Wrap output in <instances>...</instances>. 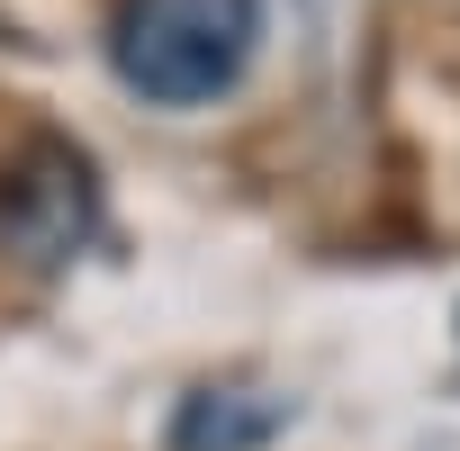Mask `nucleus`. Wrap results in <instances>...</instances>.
Masks as SVG:
<instances>
[{
	"instance_id": "f03ea898",
	"label": "nucleus",
	"mask_w": 460,
	"mask_h": 451,
	"mask_svg": "<svg viewBox=\"0 0 460 451\" xmlns=\"http://www.w3.org/2000/svg\"><path fill=\"white\" fill-rule=\"evenodd\" d=\"M0 244L19 271H73L100 244V172L64 136H37L0 172Z\"/></svg>"
},
{
	"instance_id": "f257e3e1",
	"label": "nucleus",
	"mask_w": 460,
	"mask_h": 451,
	"mask_svg": "<svg viewBox=\"0 0 460 451\" xmlns=\"http://www.w3.org/2000/svg\"><path fill=\"white\" fill-rule=\"evenodd\" d=\"M262 55V0H118L109 73L145 109H217Z\"/></svg>"
},
{
	"instance_id": "7ed1b4c3",
	"label": "nucleus",
	"mask_w": 460,
	"mask_h": 451,
	"mask_svg": "<svg viewBox=\"0 0 460 451\" xmlns=\"http://www.w3.org/2000/svg\"><path fill=\"white\" fill-rule=\"evenodd\" d=\"M280 424H289V397H271L253 379H199L172 397L163 451H262V442H280Z\"/></svg>"
}]
</instances>
